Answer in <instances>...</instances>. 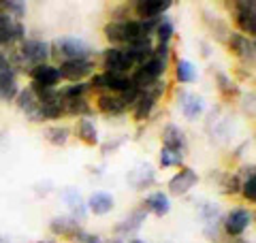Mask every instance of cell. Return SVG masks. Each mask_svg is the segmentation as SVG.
<instances>
[{
    "mask_svg": "<svg viewBox=\"0 0 256 243\" xmlns=\"http://www.w3.org/2000/svg\"><path fill=\"white\" fill-rule=\"evenodd\" d=\"M73 134L86 148H98L100 145V130H98V124H96L94 118H79L73 128Z\"/></svg>",
    "mask_w": 256,
    "mask_h": 243,
    "instance_id": "obj_23",
    "label": "cell"
},
{
    "mask_svg": "<svg viewBox=\"0 0 256 243\" xmlns=\"http://www.w3.org/2000/svg\"><path fill=\"white\" fill-rule=\"evenodd\" d=\"M235 24V32L244 36H256V2L254 0H235L226 4Z\"/></svg>",
    "mask_w": 256,
    "mask_h": 243,
    "instance_id": "obj_5",
    "label": "cell"
},
{
    "mask_svg": "<svg viewBox=\"0 0 256 243\" xmlns=\"http://www.w3.org/2000/svg\"><path fill=\"white\" fill-rule=\"evenodd\" d=\"M9 68H13V64H11V56H9V52L0 50V72L9 70Z\"/></svg>",
    "mask_w": 256,
    "mask_h": 243,
    "instance_id": "obj_42",
    "label": "cell"
},
{
    "mask_svg": "<svg viewBox=\"0 0 256 243\" xmlns=\"http://www.w3.org/2000/svg\"><path fill=\"white\" fill-rule=\"evenodd\" d=\"M84 230L86 228L82 226V222H77L70 216H56L50 222V232L54 234V239H66L73 243V241H79Z\"/></svg>",
    "mask_w": 256,
    "mask_h": 243,
    "instance_id": "obj_16",
    "label": "cell"
},
{
    "mask_svg": "<svg viewBox=\"0 0 256 243\" xmlns=\"http://www.w3.org/2000/svg\"><path fill=\"white\" fill-rule=\"evenodd\" d=\"M141 207L148 212V216H156V218H166L171 214V196L164 190H152L148 192L141 200Z\"/></svg>",
    "mask_w": 256,
    "mask_h": 243,
    "instance_id": "obj_22",
    "label": "cell"
},
{
    "mask_svg": "<svg viewBox=\"0 0 256 243\" xmlns=\"http://www.w3.org/2000/svg\"><path fill=\"white\" fill-rule=\"evenodd\" d=\"M73 243H82V241H73Z\"/></svg>",
    "mask_w": 256,
    "mask_h": 243,
    "instance_id": "obj_46",
    "label": "cell"
},
{
    "mask_svg": "<svg viewBox=\"0 0 256 243\" xmlns=\"http://www.w3.org/2000/svg\"><path fill=\"white\" fill-rule=\"evenodd\" d=\"M175 102H178V107L182 111V116L186 122H196L203 118L205 113V98L201 94L196 92H190V90H184V88H180L178 92H175Z\"/></svg>",
    "mask_w": 256,
    "mask_h": 243,
    "instance_id": "obj_12",
    "label": "cell"
},
{
    "mask_svg": "<svg viewBox=\"0 0 256 243\" xmlns=\"http://www.w3.org/2000/svg\"><path fill=\"white\" fill-rule=\"evenodd\" d=\"M214 84H216V90H218L220 94V98L224 102H237V100H242V86H239V81L233 77V75H228L226 70H216L214 72Z\"/></svg>",
    "mask_w": 256,
    "mask_h": 243,
    "instance_id": "obj_19",
    "label": "cell"
},
{
    "mask_svg": "<svg viewBox=\"0 0 256 243\" xmlns=\"http://www.w3.org/2000/svg\"><path fill=\"white\" fill-rule=\"evenodd\" d=\"M58 96L60 100H75V98H94V94L88 86V81L82 84H62L58 88Z\"/></svg>",
    "mask_w": 256,
    "mask_h": 243,
    "instance_id": "obj_32",
    "label": "cell"
},
{
    "mask_svg": "<svg viewBox=\"0 0 256 243\" xmlns=\"http://www.w3.org/2000/svg\"><path fill=\"white\" fill-rule=\"evenodd\" d=\"M96 64L100 66V70L118 72V75H130V72L137 68V64L130 58L126 47H107V50H102Z\"/></svg>",
    "mask_w": 256,
    "mask_h": 243,
    "instance_id": "obj_6",
    "label": "cell"
},
{
    "mask_svg": "<svg viewBox=\"0 0 256 243\" xmlns=\"http://www.w3.org/2000/svg\"><path fill=\"white\" fill-rule=\"evenodd\" d=\"M201 18H203V22H205V26L210 28V32L214 34V38L220 40V43H224V40H226V36L230 34L228 22L222 20L218 13H212V11H203Z\"/></svg>",
    "mask_w": 256,
    "mask_h": 243,
    "instance_id": "obj_31",
    "label": "cell"
},
{
    "mask_svg": "<svg viewBox=\"0 0 256 243\" xmlns=\"http://www.w3.org/2000/svg\"><path fill=\"white\" fill-rule=\"evenodd\" d=\"M36 94L34 90H32L30 86L26 88H20V94H18V98H15V107H18L22 113H24V118H28L32 111L36 109Z\"/></svg>",
    "mask_w": 256,
    "mask_h": 243,
    "instance_id": "obj_36",
    "label": "cell"
},
{
    "mask_svg": "<svg viewBox=\"0 0 256 243\" xmlns=\"http://www.w3.org/2000/svg\"><path fill=\"white\" fill-rule=\"evenodd\" d=\"M43 136L54 148H64L70 141V136H73V128H68L66 124H60V122L58 124H47L43 128Z\"/></svg>",
    "mask_w": 256,
    "mask_h": 243,
    "instance_id": "obj_29",
    "label": "cell"
},
{
    "mask_svg": "<svg viewBox=\"0 0 256 243\" xmlns=\"http://www.w3.org/2000/svg\"><path fill=\"white\" fill-rule=\"evenodd\" d=\"M36 243H58L56 239H41V241H36Z\"/></svg>",
    "mask_w": 256,
    "mask_h": 243,
    "instance_id": "obj_45",
    "label": "cell"
},
{
    "mask_svg": "<svg viewBox=\"0 0 256 243\" xmlns=\"http://www.w3.org/2000/svg\"><path fill=\"white\" fill-rule=\"evenodd\" d=\"M239 177H242V190H239V196H242L248 207H252L256 202V168L254 162H244L242 166L237 168Z\"/></svg>",
    "mask_w": 256,
    "mask_h": 243,
    "instance_id": "obj_25",
    "label": "cell"
},
{
    "mask_svg": "<svg viewBox=\"0 0 256 243\" xmlns=\"http://www.w3.org/2000/svg\"><path fill=\"white\" fill-rule=\"evenodd\" d=\"M0 11H4L6 15H11L13 20L24 22L28 15V4L22 0H0Z\"/></svg>",
    "mask_w": 256,
    "mask_h": 243,
    "instance_id": "obj_38",
    "label": "cell"
},
{
    "mask_svg": "<svg viewBox=\"0 0 256 243\" xmlns=\"http://www.w3.org/2000/svg\"><path fill=\"white\" fill-rule=\"evenodd\" d=\"M148 220V212L143 209L141 205H137L132 209L128 216H124L122 220H120L116 224V234H118V239H122V237H134V234H139V230L143 228V224H146Z\"/></svg>",
    "mask_w": 256,
    "mask_h": 243,
    "instance_id": "obj_20",
    "label": "cell"
},
{
    "mask_svg": "<svg viewBox=\"0 0 256 243\" xmlns=\"http://www.w3.org/2000/svg\"><path fill=\"white\" fill-rule=\"evenodd\" d=\"M26 36H28L26 24L20 22V20H13L11 15H6L4 11H0V50L11 52Z\"/></svg>",
    "mask_w": 256,
    "mask_h": 243,
    "instance_id": "obj_7",
    "label": "cell"
},
{
    "mask_svg": "<svg viewBox=\"0 0 256 243\" xmlns=\"http://www.w3.org/2000/svg\"><path fill=\"white\" fill-rule=\"evenodd\" d=\"M102 38L109 47H124V22H105L102 26Z\"/></svg>",
    "mask_w": 256,
    "mask_h": 243,
    "instance_id": "obj_35",
    "label": "cell"
},
{
    "mask_svg": "<svg viewBox=\"0 0 256 243\" xmlns=\"http://www.w3.org/2000/svg\"><path fill=\"white\" fill-rule=\"evenodd\" d=\"M224 45H226L228 54H233L235 58L239 60L242 66L254 68V62H256V45H254V38L244 36V34H239V32H235V30H230V34L226 36V40H224Z\"/></svg>",
    "mask_w": 256,
    "mask_h": 243,
    "instance_id": "obj_10",
    "label": "cell"
},
{
    "mask_svg": "<svg viewBox=\"0 0 256 243\" xmlns=\"http://www.w3.org/2000/svg\"><path fill=\"white\" fill-rule=\"evenodd\" d=\"M60 70L62 81L66 84H82V81H88L96 70H98V64H96V58H84V60H66L56 64Z\"/></svg>",
    "mask_w": 256,
    "mask_h": 243,
    "instance_id": "obj_8",
    "label": "cell"
},
{
    "mask_svg": "<svg viewBox=\"0 0 256 243\" xmlns=\"http://www.w3.org/2000/svg\"><path fill=\"white\" fill-rule=\"evenodd\" d=\"M160 141H162V148L188 156V136H186V130H184L180 124H175V122H166V124L160 128Z\"/></svg>",
    "mask_w": 256,
    "mask_h": 243,
    "instance_id": "obj_15",
    "label": "cell"
},
{
    "mask_svg": "<svg viewBox=\"0 0 256 243\" xmlns=\"http://www.w3.org/2000/svg\"><path fill=\"white\" fill-rule=\"evenodd\" d=\"M86 209L92 216H107L116 209V196L107 190H96L86 198Z\"/></svg>",
    "mask_w": 256,
    "mask_h": 243,
    "instance_id": "obj_24",
    "label": "cell"
},
{
    "mask_svg": "<svg viewBox=\"0 0 256 243\" xmlns=\"http://www.w3.org/2000/svg\"><path fill=\"white\" fill-rule=\"evenodd\" d=\"M171 6V0H139V2H130V13L134 20H158L169 13Z\"/></svg>",
    "mask_w": 256,
    "mask_h": 243,
    "instance_id": "obj_18",
    "label": "cell"
},
{
    "mask_svg": "<svg viewBox=\"0 0 256 243\" xmlns=\"http://www.w3.org/2000/svg\"><path fill=\"white\" fill-rule=\"evenodd\" d=\"M128 141V136L124 134V136H114V139H109L107 143H100V154L102 156H109V154H116L122 145Z\"/></svg>",
    "mask_w": 256,
    "mask_h": 243,
    "instance_id": "obj_40",
    "label": "cell"
},
{
    "mask_svg": "<svg viewBox=\"0 0 256 243\" xmlns=\"http://www.w3.org/2000/svg\"><path fill=\"white\" fill-rule=\"evenodd\" d=\"M222 209L220 205H216L212 200H203L198 202V222H201V228L205 239L210 241H218L222 234Z\"/></svg>",
    "mask_w": 256,
    "mask_h": 243,
    "instance_id": "obj_9",
    "label": "cell"
},
{
    "mask_svg": "<svg viewBox=\"0 0 256 243\" xmlns=\"http://www.w3.org/2000/svg\"><path fill=\"white\" fill-rule=\"evenodd\" d=\"M184 160H186L184 154L171 152L166 148H160V152H158V166L162 168V171H166V168H180V166H184Z\"/></svg>",
    "mask_w": 256,
    "mask_h": 243,
    "instance_id": "obj_37",
    "label": "cell"
},
{
    "mask_svg": "<svg viewBox=\"0 0 256 243\" xmlns=\"http://www.w3.org/2000/svg\"><path fill=\"white\" fill-rule=\"evenodd\" d=\"M79 241H82V243H105V241H102L100 234H96V232H88V230H84V232H82V237H79Z\"/></svg>",
    "mask_w": 256,
    "mask_h": 243,
    "instance_id": "obj_41",
    "label": "cell"
},
{
    "mask_svg": "<svg viewBox=\"0 0 256 243\" xmlns=\"http://www.w3.org/2000/svg\"><path fill=\"white\" fill-rule=\"evenodd\" d=\"M26 77L30 79V86L41 88V90H56V88L62 86L60 70H58V66H56V64H52V62L30 68V70L26 72Z\"/></svg>",
    "mask_w": 256,
    "mask_h": 243,
    "instance_id": "obj_14",
    "label": "cell"
},
{
    "mask_svg": "<svg viewBox=\"0 0 256 243\" xmlns=\"http://www.w3.org/2000/svg\"><path fill=\"white\" fill-rule=\"evenodd\" d=\"M130 18H132L130 2L111 4V9H109V22H126V20H130Z\"/></svg>",
    "mask_w": 256,
    "mask_h": 243,
    "instance_id": "obj_39",
    "label": "cell"
},
{
    "mask_svg": "<svg viewBox=\"0 0 256 243\" xmlns=\"http://www.w3.org/2000/svg\"><path fill=\"white\" fill-rule=\"evenodd\" d=\"M94 113H100L105 118H122L130 113V104L126 102L122 94H96L92 100Z\"/></svg>",
    "mask_w": 256,
    "mask_h": 243,
    "instance_id": "obj_13",
    "label": "cell"
},
{
    "mask_svg": "<svg viewBox=\"0 0 256 243\" xmlns=\"http://www.w3.org/2000/svg\"><path fill=\"white\" fill-rule=\"evenodd\" d=\"M218 190L224 196H239L242 190V177L237 171H222L218 177Z\"/></svg>",
    "mask_w": 256,
    "mask_h": 243,
    "instance_id": "obj_33",
    "label": "cell"
},
{
    "mask_svg": "<svg viewBox=\"0 0 256 243\" xmlns=\"http://www.w3.org/2000/svg\"><path fill=\"white\" fill-rule=\"evenodd\" d=\"M92 94H124L132 88L130 75H118V72H105L96 70L94 75L88 79Z\"/></svg>",
    "mask_w": 256,
    "mask_h": 243,
    "instance_id": "obj_4",
    "label": "cell"
},
{
    "mask_svg": "<svg viewBox=\"0 0 256 243\" xmlns=\"http://www.w3.org/2000/svg\"><path fill=\"white\" fill-rule=\"evenodd\" d=\"M64 118H94L92 98H75V100H62Z\"/></svg>",
    "mask_w": 256,
    "mask_h": 243,
    "instance_id": "obj_30",
    "label": "cell"
},
{
    "mask_svg": "<svg viewBox=\"0 0 256 243\" xmlns=\"http://www.w3.org/2000/svg\"><path fill=\"white\" fill-rule=\"evenodd\" d=\"M11 64L20 75H26L30 68L41 66V64L52 62V50L50 40H43L38 36H26L22 43L9 52Z\"/></svg>",
    "mask_w": 256,
    "mask_h": 243,
    "instance_id": "obj_1",
    "label": "cell"
},
{
    "mask_svg": "<svg viewBox=\"0 0 256 243\" xmlns=\"http://www.w3.org/2000/svg\"><path fill=\"white\" fill-rule=\"evenodd\" d=\"M126 182L132 190H148V188H154L158 184V175H156V168L150 164V162H141L132 168L130 173L126 175Z\"/></svg>",
    "mask_w": 256,
    "mask_h": 243,
    "instance_id": "obj_21",
    "label": "cell"
},
{
    "mask_svg": "<svg viewBox=\"0 0 256 243\" xmlns=\"http://www.w3.org/2000/svg\"><path fill=\"white\" fill-rule=\"evenodd\" d=\"M228 243H252V239H244V237H239V239H230Z\"/></svg>",
    "mask_w": 256,
    "mask_h": 243,
    "instance_id": "obj_44",
    "label": "cell"
},
{
    "mask_svg": "<svg viewBox=\"0 0 256 243\" xmlns=\"http://www.w3.org/2000/svg\"><path fill=\"white\" fill-rule=\"evenodd\" d=\"M60 198L64 202V207L68 209V216L75 218L77 222L86 220L88 209H86V198L82 196V192L77 188H62L60 190Z\"/></svg>",
    "mask_w": 256,
    "mask_h": 243,
    "instance_id": "obj_27",
    "label": "cell"
},
{
    "mask_svg": "<svg viewBox=\"0 0 256 243\" xmlns=\"http://www.w3.org/2000/svg\"><path fill=\"white\" fill-rule=\"evenodd\" d=\"M18 94H20V72L15 68L0 72V102L11 104L18 98Z\"/></svg>",
    "mask_w": 256,
    "mask_h": 243,
    "instance_id": "obj_28",
    "label": "cell"
},
{
    "mask_svg": "<svg viewBox=\"0 0 256 243\" xmlns=\"http://www.w3.org/2000/svg\"><path fill=\"white\" fill-rule=\"evenodd\" d=\"M175 38V24L169 15H162L154 32V45H173Z\"/></svg>",
    "mask_w": 256,
    "mask_h": 243,
    "instance_id": "obj_34",
    "label": "cell"
},
{
    "mask_svg": "<svg viewBox=\"0 0 256 243\" xmlns=\"http://www.w3.org/2000/svg\"><path fill=\"white\" fill-rule=\"evenodd\" d=\"M158 102H160V98H158L154 92H150V90L148 92H141L139 98L134 100L132 109H130V118H132L134 124L146 126L148 122L154 118V113L158 109Z\"/></svg>",
    "mask_w": 256,
    "mask_h": 243,
    "instance_id": "obj_17",
    "label": "cell"
},
{
    "mask_svg": "<svg viewBox=\"0 0 256 243\" xmlns=\"http://www.w3.org/2000/svg\"><path fill=\"white\" fill-rule=\"evenodd\" d=\"M254 224V209L248 205H235L222 216V234L230 239L244 237V232Z\"/></svg>",
    "mask_w": 256,
    "mask_h": 243,
    "instance_id": "obj_3",
    "label": "cell"
},
{
    "mask_svg": "<svg viewBox=\"0 0 256 243\" xmlns=\"http://www.w3.org/2000/svg\"><path fill=\"white\" fill-rule=\"evenodd\" d=\"M0 243H4V241H2V239H0Z\"/></svg>",
    "mask_w": 256,
    "mask_h": 243,
    "instance_id": "obj_47",
    "label": "cell"
},
{
    "mask_svg": "<svg viewBox=\"0 0 256 243\" xmlns=\"http://www.w3.org/2000/svg\"><path fill=\"white\" fill-rule=\"evenodd\" d=\"M173 79L180 88L196 84L198 79V68L196 64L188 60V58H180V56H173Z\"/></svg>",
    "mask_w": 256,
    "mask_h": 243,
    "instance_id": "obj_26",
    "label": "cell"
},
{
    "mask_svg": "<svg viewBox=\"0 0 256 243\" xmlns=\"http://www.w3.org/2000/svg\"><path fill=\"white\" fill-rule=\"evenodd\" d=\"M52 50V64H60L66 60H84V58H96V47H92L82 36H58L50 43Z\"/></svg>",
    "mask_w": 256,
    "mask_h": 243,
    "instance_id": "obj_2",
    "label": "cell"
},
{
    "mask_svg": "<svg viewBox=\"0 0 256 243\" xmlns=\"http://www.w3.org/2000/svg\"><path fill=\"white\" fill-rule=\"evenodd\" d=\"M201 54L205 56V58L212 54V50H210V45H207V43H201Z\"/></svg>",
    "mask_w": 256,
    "mask_h": 243,
    "instance_id": "obj_43",
    "label": "cell"
},
{
    "mask_svg": "<svg viewBox=\"0 0 256 243\" xmlns=\"http://www.w3.org/2000/svg\"><path fill=\"white\" fill-rule=\"evenodd\" d=\"M198 182H201V175H198L192 166H180L178 171H175L171 175L169 184H166V194L169 196H186V194H190L192 190L198 186Z\"/></svg>",
    "mask_w": 256,
    "mask_h": 243,
    "instance_id": "obj_11",
    "label": "cell"
}]
</instances>
